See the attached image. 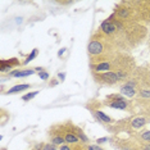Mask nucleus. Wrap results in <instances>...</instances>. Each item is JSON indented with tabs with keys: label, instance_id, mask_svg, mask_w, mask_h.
Listing matches in <instances>:
<instances>
[{
	"label": "nucleus",
	"instance_id": "6",
	"mask_svg": "<svg viewBox=\"0 0 150 150\" xmlns=\"http://www.w3.org/2000/svg\"><path fill=\"white\" fill-rule=\"evenodd\" d=\"M113 64L112 62H101V63H95L91 64V69H93L94 73H104V72H110Z\"/></svg>",
	"mask_w": 150,
	"mask_h": 150
},
{
	"label": "nucleus",
	"instance_id": "3",
	"mask_svg": "<svg viewBox=\"0 0 150 150\" xmlns=\"http://www.w3.org/2000/svg\"><path fill=\"white\" fill-rule=\"evenodd\" d=\"M94 78L96 82L103 83V85H115L119 81L118 74L114 71L104 72V73H94Z\"/></svg>",
	"mask_w": 150,
	"mask_h": 150
},
{
	"label": "nucleus",
	"instance_id": "1",
	"mask_svg": "<svg viewBox=\"0 0 150 150\" xmlns=\"http://www.w3.org/2000/svg\"><path fill=\"white\" fill-rule=\"evenodd\" d=\"M87 50H88V55H90V58H93V63L91 64L101 63V62H109L107 40L95 36L94 39H91V41L88 42Z\"/></svg>",
	"mask_w": 150,
	"mask_h": 150
},
{
	"label": "nucleus",
	"instance_id": "8",
	"mask_svg": "<svg viewBox=\"0 0 150 150\" xmlns=\"http://www.w3.org/2000/svg\"><path fill=\"white\" fill-rule=\"evenodd\" d=\"M36 71L35 68H23V69H14L9 73V77H16V78H22V77H28L31 74H35Z\"/></svg>",
	"mask_w": 150,
	"mask_h": 150
},
{
	"label": "nucleus",
	"instance_id": "17",
	"mask_svg": "<svg viewBox=\"0 0 150 150\" xmlns=\"http://www.w3.org/2000/svg\"><path fill=\"white\" fill-rule=\"evenodd\" d=\"M39 77L41 78L42 81H46V80H49V77H50V76H49V73H47L46 71H42V72H40V73H39Z\"/></svg>",
	"mask_w": 150,
	"mask_h": 150
},
{
	"label": "nucleus",
	"instance_id": "23",
	"mask_svg": "<svg viewBox=\"0 0 150 150\" xmlns=\"http://www.w3.org/2000/svg\"><path fill=\"white\" fill-rule=\"evenodd\" d=\"M59 150H73V148L71 145H68V144H64L62 146H59Z\"/></svg>",
	"mask_w": 150,
	"mask_h": 150
},
{
	"label": "nucleus",
	"instance_id": "2",
	"mask_svg": "<svg viewBox=\"0 0 150 150\" xmlns=\"http://www.w3.org/2000/svg\"><path fill=\"white\" fill-rule=\"evenodd\" d=\"M105 105L114 109H127L128 100L122 96V94H110L105 98Z\"/></svg>",
	"mask_w": 150,
	"mask_h": 150
},
{
	"label": "nucleus",
	"instance_id": "24",
	"mask_svg": "<svg viewBox=\"0 0 150 150\" xmlns=\"http://www.w3.org/2000/svg\"><path fill=\"white\" fill-rule=\"evenodd\" d=\"M66 52H68V49H67V47H62V49H60L59 52H58V57H59V58H62V57L64 55V53H66Z\"/></svg>",
	"mask_w": 150,
	"mask_h": 150
},
{
	"label": "nucleus",
	"instance_id": "7",
	"mask_svg": "<svg viewBox=\"0 0 150 150\" xmlns=\"http://www.w3.org/2000/svg\"><path fill=\"white\" fill-rule=\"evenodd\" d=\"M91 112H93L94 117L96 118V121H98V122H100V123L110 125V123H113V122H114V119H113V118L109 117L108 114H105L104 112H101L100 109H93Z\"/></svg>",
	"mask_w": 150,
	"mask_h": 150
},
{
	"label": "nucleus",
	"instance_id": "12",
	"mask_svg": "<svg viewBox=\"0 0 150 150\" xmlns=\"http://www.w3.org/2000/svg\"><path fill=\"white\" fill-rule=\"evenodd\" d=\"M146 125V119L144 117H135L129 121V126L135 129H140Z\"/></svg>",
	"mask_w": 150,
	"mask_h": 150
},
{
	"label": "nucleus",
	"instance_id": "18",
	"mask_svg": "<svg viewBox=\"0 0 150 150\" xmlns=\"http://www.w3.org/2000/svg\"><path fill=\"white\" fill-rule=\"evenodd\" d=\"M87 149H88V150H104V149L101 148L100 145H98V144H94V145H87Z\"/></svg>",
	"mask_w": 150,
	"mask_h": 150
},
{
	"label": "nucleus",
	"instance_id": "13",
	"mask_svg": "<svg viewBox=\"0 0 150 150\" xmlns=\"http://www.w3.org/2000/svg\"><path fill=\"white\" fill-rule=\"evenodd\" d=\"M37 55H39V49H37V47H35V49H33L32 52L28 54V55H27V58L25 59V62H22V66H26V64H28L30 62H32V60L35 59Z\"/></svg>",
	"mask_w": 150,
	"mask_h": 150
},
{
	"label": "nucleus",
	"instance_id": "22",
	"mask_svg": "<svg viewBox=\"0 0 150 150\" xmlns=\"http://www.w3.org/2000/svg\"><path fill=\"white\" fill-rule=\"evenodd\" d=\"M59 82H60V81L57 80V78H52V82H49V86L50 87H54V86H57Z\"/></svg>",
	"mask_w": 150,
	"mask_h": 150
},
{
	"label": "nucleus",
	"instance_id": "9",
	"mask_svg": "<svg viewBox=\"0 0 150 150\" xmlns=\"http://www.w3.org/2000/svg\"><path fill=\"white\" fill-rule=\"evenodd\" d=\"M121 94L125 95V96L132 98L136 95V90H135V82L134 81H128L125 85L121 86Z\"/></svg>",
	"mask_w": 150,
	"mask_h": 150
},
{
	"label": "nucleus",
	"instance_id": "20",
	"mask_svg": "<svg viewBox=\"0 0 150 150\" xmlns=\"http://www.w3.org/2000/svg\"><path fill=\"white\" fill-rule=\"evenodd\" d=\"M107 141H109V137H99V139H96L98 145H101V144H104V142H107Z\"/></svg>",
	"mask_w": 150,
	"mask_h": 150
},
{
	"label": "nucleus",
	"instance_id": "21",
	"mask_svg": "<svg viewBox=\"0 0 150 150\" xmlns=\"http://www.w3.org/2000/svg\"><path fill=\"white\" fill-rule=\"evenodd\" d=\"M140 95H141L142 98H150V90H142V91H140Z\"/></svg>",
	"mask_w": 150,
	"mask_h": 150
},
{
	"label": "nucleus",
	"instance_id": "15",
	"mask_svg": "<svg viewBox=\"0 0 150 150\" xmlns=\"http://www.w3.org/2000/svg\"><path fill=\"white\" fill-rule=\"evenodd\" d=\"M140 139L145 142H150V131H144L140 134Z\"/></svg>",
	"mask_w": 150,
	"mask_h": 150
},
{
	"label": "nucleus",
	"instance_id": "16",
	"mask_svg": "<svg viewBox=\"0 0 150 150\" xmlns=\"http://www.w3.org/2000/svg\"><path fill=\"white\" fill-rule=\"evenodd\" d=\"M44 150H58V146L52 144V142H47V144H45V146H44Z\"/></svg>",
	"mask_w": 150,
	"mask_h": 150
},
{
	"label": "nucleus",
	"instance_id": "11",
	"mask_svg": "<svg viewBox=\"0 0 150 150\" xmlns=\"http://www.w3.org/2000/svg\"><path fill=\"white\" fill-rule=\"evenodd\" d=\"M32 87V85H28V83H22V85H16V86L11 87L5 94L8 95H13V94H18L21 91H26V90H30Z\"/></svg>",
	"mask_w": 150,
	"mask_h": 150
},
{
	"label": "nucleus",
	"instance_id": "19",
	"mask_svg": "<svg viewBox=\"0 0 150 150\" xmlns=\"http://www.w3.org/2000/svg\"><path fill=\"white\" fill-rule=\"evenodd\" d=\"M73 150H88L87 149V145H80V144H76L73 146Z\"/></svg>",
	"mask_w": 150,
	"mask_h": 150
},
{
	"label": "nucleus",
	"instance_id": "14",
	"mask_svg": "<svg viewBox=\"0 0 150 150\" xmlns=\"http://www.w3.org/2000/svg\"><path fill=\"white\" fill-rule=\"evenodd\" d=\"M40 91L39 90H36V91H31V93H27V94H25L22 96V100L23 101H30V100H32L33 98H36L37 96V94H39Z\"/></svg>",
	"mask_w": 150,
	"mask_h": 150
},
{
	"label": "nucleus",
	"instance_id": "10",
	"mask_svg": "<svg viewBox=\"0 0 150 150\" xmlns=\"http://www.w3.org/2000/svg\"><path fill=\"white\" fill-rule=\"evenodd\" d=\"M71 128H72V131L77 135V137L80 139V141L82 142L83 145H88L87 144V142H88V137L85 135V132L82 131V128H80L78 126H73V125H71Z\"/></svg>",
	"mask_w": 150,
	"mask_h": 150
},
{
	"label": "nucleus",
	"instance_id": "25",
	"mask_svg": "<svg viewBox=\"0 0 150 150\" xmlns=\"http://www.w3.org/2000/svg\"><path fill=\"white\" fill-rule=\"evenodd\" d=\"M58 80L60 81V82H63L64 80H66V73H58Z\"/></svg>",
	"mask_w": 150,
	"mask_h": 150
},
{
	"label": "nucleus",
	"instance_id": "4",
	"mask_svg": "<svg viewBox=\"0 0 150 150\" xmlns=\"http://www.w3.org/2000/svg\"><path fill=\"white\" fill-rule=\"evenodd\" d=\"M63 137H64V141H66V144H68V145L81 144V142H80V139H78L77 135L72 131V128L63 127Z\"/></svg>",
	"mask_w": 150,
	"mask_h": 150
},
{
	"label": "nucleus",
	"instance_id": "26",
	"mask_svg": "<svg viewBox=\"0 0 150 150\" xmlns=\"http://www.w3.org/2000/svg\"><path fill=\"white\" fill-rule=\"evenodd\" d=\"M0 150H6V148H1V149H0Z\"/></svg>",
	"mask_w": 150,
	"mask_h": 150
},
{
	"label": "nucleus",
	"instance_id": "5",
	"mask_svg": "<svg viewBox=\"0 0 150 150\" xmlns=\"http://www.w3.org/2000/svg\"><path fill=\"white\" fill-rule=\"evenodd\" d=\"M21 62H19L17 58H11V59H1L0 60V69H1V72L4 73L6 71H11L13 69L14 67H18L21 66Z\"/></svg>",
	"mask_w": 150,
	"mask_h": 150
}]
</instances>
